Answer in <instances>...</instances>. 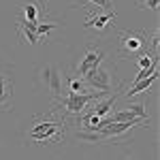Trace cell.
Wrapping results in <instances>:
<instances>
[{"label":"cell","instance_id":"8fae6325","mask_svg":"<svg viewBox=\"0 0 160 160\" xmlns=\"http://www.w3.org/2000/svg\"><path fill=\"white\" fill-rule=\"evenodd\" d=\"M37 24H30V22H26V19H19L17 22V30L22 32V37H24L26 43H30V45H37L38 38H37Z\"/></svg>","mask_w":160,"mask_h":160},{"label":"cell","instance_id":"ba28073f","mask_svg":"<svg viewBox=\"0 0 160 160\" xmlns=\"http://www.w3.org/2000/svg\"><path fill=\"white\" fill-rule=\"evenodd\" d=\"M19 2H24V7H22L24 17L22 19L30 22V24H38L41 15L47 13V0H19Z\"/></svg>","mask_w":160,"mask_h":160},{"label":"cell","instance_id":"52a82bcc","mask_svg":"<svg viewBox=\"0 0 160 160\" xmlns=\"http://www.w3.org/2000/svg\"><path fill=\"white\" fill-rule=\"evenodd\" d=\"M105 60V51L96 47V45H90L86 51V56L81 58V62L77 64V77H86L92 68H96L100 62Z\"/></svg>","mask_w":160,"mask_h":160},{"label":"cell","instance_id":"4fadbf2b","mask_svg":"<svg viewBox=\"0 0 160 160\" xmlns=\"http://www.w3.org/2000/svg\"><path fill=\"white\" fill-rule=\"evenodd\" d=\"M139 7L141 9H149V11H156L158 9V0H139Z\"/></svg>","mask_w":160,"mask_h":160},{"label":"cell","instance_id":"5b68a950","mask_svg":"<svg viewBox=\"0 0 160 160\" xmlns=\"http://www.w3.org/2000/svg\"><path fill=\"white\" fill-rule=\"evenodd\" d=\"M41 79L45 81V88H47V92L51 94L53 102H58L64 96V88H62L64 75H60V71L56 66H45V68H41Z\"/></svg>","mask_w":160,"mask_h":160},{"label":"cell","instance_id":"9c48e42d","mask_svg":"<svg viewBox=\"0 0 160 160\" xmlns=\"http://www.w3.org/2000/svg\"><path fill=\"white\" fill-rule=\"evenodd\" d=\"M13 96V79L9 75L0 73V111H9Z\"/></svg>","mask_w":160,"mask_h":160},{"label":"cell","instance_id":"8992f818","mask_svg":"<svg viewBox=\"0 0 160 160\" xmlns=\"http://www.w3.org/2000/svg\"><path fill=\"white\" fill-rule=\"evenodd\" d=\"M113 19H115V11H111V9H94L83 26H86L88 30H94V32L102 34V32H107L111 28Z\"/></svg>","mask_w":160,"mask_h":160},{"label":"cell","instance_id":"6da1fadb","mask_svg":"<svg viewBox=\"0 0 160 160\" xmlns=\"http://www.w3.org/2000/svg\"><path fill=\"white\" fill-rule=\"evenodd\" d=\"M107 94L102 92H86V94H75V92H64L58 102H53V109L51 111H62V120H77L79 115H83L90 102L102 98Z\"/></svg>","mask_w":160,"mask_h":160},{"label":"cell","instance_id":"3957f363","mask_svg":"<svg viewBox=\"0 0 160 160\" xmlns=\"http://www.w3.org/2000/svg\"><path fill=\"white\" fill-rule=\"evenodd\" d=\"M64 132H66V120H53V118H45V120H38L34 128L28 132V139L37 141L38 145H45V143H51V141H62L64 139Z\"/></svg>","mask_w":160,"mask_h":160},{"label":"cell","instance_id":"9a60e30c","mask_svg":"<svg viewBox=\"0 0 160 160\" xmlns=\"http://www.w3.org/2000/svg\"><path fill=\"white\" fill-rule=\"evenodd\" d=\"M126 160H135V158H130V156H128V158H126Z\"/></svg>","mask_w":160,"mask_h":160},{"label":"cell","instance_id":"7c38bea8","mask_svg":"<svg viewBox=\"0 0 160 160\" xmlns=\"http://www.w3.org/2000/svg\"><path fill=\"white\" fill-rule=\"evenodd\" d=\"M60 24H56V22H38L37 24V38L38 41H43V38H47V34H49L51 30H56Z\"/></svg>","mask_w":160,"mask_h":160},{"label":"cell","instance_id":"5bb4252c","mask_svg":"<svg viewBox=\"0 0 160 160\" xmlns=\"http://www.w3.org/2000/svg\"><path fill=\"white\" fill-rule=\"evenodd\" d=\"M86 2H90V4L96 7V9H109L111 7V0H86Z\"/></svg>","mask_w":160,"mask_h":160},{"label":"cell","instance_id":"7a4b0ae2","mask_svg":"<svg viewBox=\"0 0 160 160\" xmlns=\"http://www.w3.org/2000/svg\"><path fill=\"white\" fill-rule=\"evenodd\" d=\"M145 51H149L148 30H122L118 34V56L120 58L124 60L139 58Z\"/></svg>","mask_w":160,"mask_h":160},{"label":"cell","instance_id":"277c9868","mask_svg":"<svg viewBox=\"0 0 160 160\" xmlns=\"http://www.w3.org/2000/svg\"><path fill=\"white\" fill-rule=\"evenodd\" d=\"M113 77H115V66H111L109 62H100L96 68H92L86 77H81L86 81V86L94 92H102V94H111L113 90Z\"/></svg>","mask_w":160,"mask_h":160},{"label":"cell","instance_id":"30bf717a","mask_svg":"<svg viewBox=\"0 0 160 160\" xmlns=\"http://www.w3.org/2000/svg\"><path fill=\"white\" fill-rule=\"evenodd\" d=\"M156 79H158V71H156V73H152L148 79H143V81H137V83H132V86H128V90L124 92V96H126V98H132V96H137L139 92H148L149 88L156 83Z\"/></svg>","mask_w":160,"mask_h":160}]
</instances>
